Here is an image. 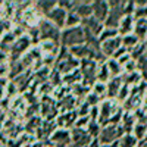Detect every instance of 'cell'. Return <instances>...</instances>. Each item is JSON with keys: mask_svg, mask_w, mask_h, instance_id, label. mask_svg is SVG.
Segmentation results:
<instances>
[{"mask_svg": "<svg viewBox=\"0 0 147 147\" xmlns=\"http://www.w3.org/2000/svg\"><path fill=\"white\" fill-rule=\"evenodd\" d=\"M87 131H88V134L94 140H97L99 136H100V132H102V125L99 124V122H96V121H91L90 125L87 127Z\"/></svg>", "mask_w": 147, "mask_h": 147, "instance_id": "obj_28", "label": "cell"}, {"mask_svg": "<svg viewBox=\"0 0 147 147\" xmlns=\"http://www.w3.org/2000/svg\"><path fill=\"white\" fill-rule=\"evenodd\" d=\"M77 119H78V113L77 110L74 112H66V113H59L56 118V125L59 128H63V129H72L77 124Z\"/></svg>", "mask_w": 147, "mask_h": 147, "instance_id": "obj_10", "label": "cell"}, {"mask_svg": "<svg viewBox=\"0 0 147 147\" xmlns=\"http://www.w3.org/2000/svg\"><path fill=\"white\" fill-rule=\"evenodd\" d=\"M40 41H56L60 43V37H62V31H60L56 25L49 21V19H43L40 24Z\"/></svg>", "mask_w": 147, "mask_h": 147, "instance_id": "obj_6", "label": "cell"}, {"mask_svg": "<svg viewBox=\"0 0 147 147\" xmlns=\"http://www.w3.org/2000/svg\"><path fill=\"white\" fill-rule=\"evenodd\" d=\"M122 87H124V80H122V77L110 78V81L107 82V99H116Z\"/></svg>", "mask_w": 147, "mask_h": 147, "instance_id": "obj_14", "label": "cell"}, {"mask_svg": "<svg viewBox=\"0 0 147 147\" xmlns=\"http://www.w3.org/2000/svg\"><path fill=\"white\" fill-rule=\"evenodd\" d=\"M125 134L127 132L121 124L119 125H106V127H102V132L97 140H99L100 146L113 144V143H118Z\"/></svg>", "mask_w": 147, "mask_h": 147, "instance_id": "obj_5", "label": "cell"}, {"mask_svg": "<svg viewBox=\"0 0 147 147\" xmlns=\"http://www.w3.org/2000/svg\"><path fill=\"white\" fill-rule=\"evenodd\" d=\"M85 102L90 105V107H96V106H100V103H102L103 100H102L97 94H94V93L90 91V94L85 97Z\"/></svg>", "mask_w": 147, "mask_h": 147, "instance_id": "obj_30", "label": "cell"}, {"mask_svg": "<svg viewBox=\"0 0 147 147\" xmlns=\"http://www.w3.org/2000/svg\"><path fill=\"white\" fill-rule=\"evenodd\" d=\"M34 7L43 18H46L50 12H53L57 7V2H55V0H40V2H34Z\"/></svg>", "mask_w": 147, "mask_h": 147, "instance_id": "obj_13", "label": "cell"}, {"mask_svg": "<svg viewBox=\"0 0 147 147\" xmlns=\"http://www.w3.org/2000/svg\"><path fill=\"white\" fill-rule=\"evenodd\" d=\"M100 109V118H99V124L102 127H106L110 124V121H112L118 113L122 112V105L116 100V99H106L100 103L99 106Z\"/></svg>", "mask_w": 147, "mask_h": 147, "instance_id": "obj_2", "label": "cell"}, {"mask_svg": "<svg viewBox=\"0 0 147 147\" xmlns=\"http://www.w3.org/2000/svg\"><path fill=\"white\" fill-rule=\"evenodd\" d=\"M132 34L136 35L140 41H144L147 38V19L136 21V25H134V32Z\"/></svg>", "mask_w": 147, "mask_h": 147, "instance_id": "obj_16", "label": "cell"}, {"mask_svg": "<svg viewBox=\"0 0 147 147\" xmlns=\"http://www.w3.org/2000/svg\"><path fill=\"white\" fill-rule=\"evenodd\" d=\"M50 143L53 144V147H71V146H72L71 129L57 128V129L52 134Z\"/></svg>", "mask_w": 147, "mask_h": 147, "instance_id": "obj_7", "label": "cell"}, {"mask_svg": "<svg viewBox=\"0 0 147 147\" xmlns=\"http://www.w3.org/2000/svg\"><path fill=\"white\" fill-rule=\"evenodd\" d=\"M81 82H82V74H81L80 69L74 71V72H71V74L63 77V84H68L71 87H74V85H77V84H81Z\"/></svg>", "mask_w": 147, "mask_h": 147, "instance_id": "obj_19", "label": "cell"}, {"mask_svg": "<svg viewBox=\"0 0 147 147\" xmlns=\"http://www.w3.org/2000/svg\"><path fill=\"white\" fill-rule=\"evenodd\" d=\"M75 13L84 21L90 16H93V2H81Z\"/></svg>", "mask_w": 147, "mask_h": 147, "instance_id": "obj_17", "label": "cell"}, {"mask_svg": "<svg viewBox=\"0 0 147 147\" xmlns=\"http://www.w3.org/2000/svg\"><path fill=\"white\" fill-rule=\"evenodd\" d=\"M140 43H141V41H140V40H138L134 34H129V35L122 37V47H125L129 53H131V52H132L134 49H136Z\"/></svg>", "mask_w": 147, "mask_h": 147, "instance_id": "obj_20", "label": "cell"}, {"mask_svg": "<svg viewBox=\"0 0 147 147\" xmlns=\"http://www.w3.org/2000/svg\"><path fill=\"white\" fill-rule=\"evenodd\" d=\"M132 134L137 137V140H143L147 136V122H137L132 129Z\"/></svg>", "mask_w": 147, "mask_h": 147, "instance_id": "obj_26", "label": "cell"}, {"mask_svg": "<svg viewBox=\"0 0 147 147\" xmlns=\"http://www.w3.org/2000/svg\"><path fill=\"white\" fill-rule=\"evenodd\" d=\"M100 147H119V143H113V144H106V146H100Z\"/></svg>", "mask_w": 147, "mask_h": 147, "instance_id": "obj_31", "label": "cell"}, {"mask_svg": "<svg viewBox=\"0 0 147 147\" xmlns=\"http://www.w3.org/2000/svg\"><path fill=\"white\" fill-rule=\"evenodd\" d=\"M80 65H81V62L71 55L69 49L62 47V49H60V52H59L57 59H56L55 69H56L59 74H62V75L65 77V75H68V74H71V72H74V71H77Z\"/></svg>", "mask_w": 147, "mask_h": 147, "instance_id": "obj_1", "label": "cell"}, {"mask_svg": "<svg viewBox=\"0 0 147 147\" xmlns=\"http://www.w3.org/2000/svg\"><path fill=\"white\" fill-rule=\"evenodd\" d=\"M81 27L87 31V32H90V34H93V35H96V37H100L102 31L105 30V24L100 22L99 19H96L94 16H90V18H87V19L82 21V25H81Z\"/></svg>", "mask_w": 147, "mask_h": 147, "instance_id": "obj_12", "label": "cell"}, {"mask_svg": "<svg viewBox=\"0 0 147 147\" xmlns=\"http://www.w3.org/2000/svg\"><path fill=\"white\" fill-rule=\"evenodd\" d=\"M90 110H91L90 105H88L87 102H85V100H82L81 103H78V107H77L78 118H82V116H90Z\"/></svg>", "mask_w": 147, "mask_h": 147, "instance_id": "obj_29", "label": "cell"}, {"mask_svg": "<svg viewBox=\"0 0 147 147\" xmlns=\"http://www.w3.org/2000/svg\"><path fill=\"white\" fill-rule=\"evenodd\" d=\"M134 25H136V19H134L132 15L124 16V19L121 21V25H119V28H118L119 35H121V37H125V35L132 34V32H134Z\"/></svg>", "mask_w": 147, "mask_h": 147, "instance_id": "obj_15", "label": "cell"}, {"mask_svg": "<svg viewBox=\"0 0 147 147\" xmlns=\"http://www.w3.org/2000/svg\"><path fill=\"white\" fill-rule=\"evenodd\" d=\"M46 19H49L53 25H56L59 30H65V25H66V19H68V12L63 10L62 7H56L53 12H50Z\"/></svg>", "mask_w": 147, "mask_h": 147, "instance_id": "obj_11", "label": "cell"}, {"mask_svg": "<svg viewBox=\"0 0 147 147\" xmlns=\"http://www.w3.org/2000/svg\"><path fill=\"white\" fill-rule=\"evenodd\" d=\"M81 2H78V0H60V2H57V6L62 7L63 10H66L68 13H72V12H75L78 9Z\"/></svg>", "mask_w": 147, "mask_h": 147, "instance_id": "obj_21", "label": "cell"}, {"mask_svg": "<svg viewBox=\"0 0 147 147\" xmlns=\"http://www.w3.org/2000/svg\"><path fill=\"white\" fill-rule=\"evenodd\" d=\"M122 47V37H116V38H112V40H107L105 43H102L100 49H102V55L106 57V60L112 59L115 56V53Z\"/></svg>", "mask_w": 147, "mask_h": 147, "instance_id": "obj_8", "label": "cell"}, {"mask_svg": "<svg viewBox=\"0 0 147 147\" xmlns=\"http://www.w3.org/2000/svg\"><path fill=\"white\" fill-rule=\"evenodd\" d=\"M118 143H119V147H137L138 146V140L134 134H125Z\"/></svg>", "mask_w": 147, "mask_h": 147, "instance_id": "obj_22", "label": "cell"}, {"mask_svg": "<svg viewBox=\"0 0 147 147\" xmlns=\"http://www.w3.org/2000/svg\"><path fill=\"white\" fill-rule=\"evenodd\" d=\"M106 65H107V69H109L110 77H112V78H116V77H122V75H124V68L121 66V63L118 62L116 59H109V60H106Z\"/></svg>", "mask_w": 147, "mask_h": 147, "instance_id": "obj_18", "label": "cell"}, {"mask_svg": "<svg viewBox=\"0 0 147 147\" xmlns=\"http://www.w3.org/2000/svg\"><path fill=\"white\" fill-rule=\"evenodd\" d=\"M85 44V31L82 27H75V28H65L62 31L60 37V46L65 49H72Z\"/></svg>", "mask_w": 147, "mask_h": 147, "instance_id": "obj_3", "label": "cell"}, {"mask_svg": "<svg viewBox=\"0 0 147 147\" xmlns=\"http://www.w3.org/2000/svg\"><path fill=\"white\" fill-rule=\"evenodd\" d=\"M81 25H82V19L75 13V12L68 13V19H66L65 28H75V27H81Z\"/></svg>", "mask_w": 147, "mask_h": 147, "instance_id": "obj_27", "label": "cell"}, {"mask_svg": "<svg viewBox=\"0 0 147 147\" xmlns=\"http://www.w3.org/2000/svg\"><path fill=\"white\" fill-rule=\"evenodd\" d=\"M110 72H109V69H107V65H106V62H103V63H100V66H99V74H97V81L99 82H103V84H107L109 81H110Z\"/></svg>", "mask_w": 147, "mask_h": 147, "instance_id": "obj_24", "label": "cell"}, {"mask_svg": "<svg viewBox=\"0 0 147 147\" xmlns=\"http://www.w3.org/2000/svg\"><path fill=\"white\" fill-rule=\"evenodd\" d=\"M110 13V6L109 2H105V0H96L93 2V16L96 19H99L100 22H106V19L109 18Z\"/></svg>", "mask_w": 147, "mask_h": 147, "instance_id": "obj_9", "label": "cell"}, {"mask_svg": "<svg viewBox=\"0 0 147 147\" xmlns=\"http://www.w3.org/2000/svg\"><path fill=\"white\" fill-rule=\"evenodd\" d=\"M116 37H119V31H118V30L106 28V27H105V30L102 31V34H100V37H99V41H100V44H102V43H105V41H107V40L116 38Z\"/></svg>", "mask_w": 147, "mask_h": 147, "instance_id": "obj_25", "label": "cell"}, {"mask_svg": "<svg viewBox=\"0 0 147 147\" xmlns=\"http://www.w3.org/2000/svg\"><path fill=\"white\" fill-rule=\"evenodd\" d=\"M99 66L100 63L96 62L93 59H85L81 60L80 65V71L82 74V84L85 87L91 88L93 85L97 82V74H99Z\"/></svg>", "mask_w": 147, "mask_h": 147, "instance_id": "obj_4", "label": "cell"}, {"mask_svg": "<svg viewBox=\"0 0 147 147\" xmlns=\"http://www.w3.org/2000/svg\"><path fill=\"white\" fill-rule=\"evenodd\" d=\"M91 93L97 94L102 100H106V99H107V84H103V82L97 81L93 87H91Z\"/></svg>", "mask_w": 147, "mask_h": 147, "instance_id": "obj_23", "label": "cell"}]
</instances>
